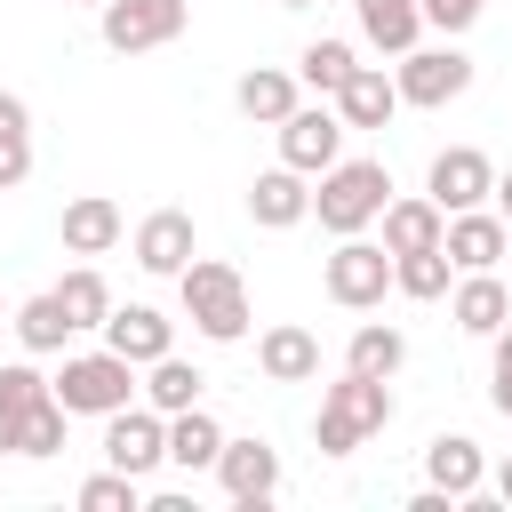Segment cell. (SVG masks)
Masks as SVG:
<instances>
[{
  "label": "cell",
  "instance_id": "obj_23",
  "mask_svg": "<svg viewBox=\"0 0 512 512\" xmlns=\"http://www.w3.org/2000/svg\"><path fill=\"white\" fill-rule=\"evenodd\" d=\"M232 104H240L256 128H280V120L296 112V72H280V64H256V72H240Z\"/></svg>",
  "mask_w": 512,
  "mask_h": 512
},
{
  "label": "cell",
  "instance_id": "obj_26",
  "mask_svg": "<svg viewBox=\"0 0 512 512\" xmlns=\"http://www.w3.org/2000/svg\"><path fill=\"white\" fill-rule=\"evenodd\" d=\"M8 328H16V344H24V352H64V344H72V320H64V304H56V288H40V296H24V304L8 312Z\"/></svg>",
  "mask_w": 512,
  "mask_h": 512
},
{
  "label": "cell",
  "instance_id": "obj_11",
  "mask_svg": "<svg viewBox=\"0 0 512 512\" xmlns=\"http://www.w3.org/2000/svg\"><path fill=\"white\" fill-rule=\"evenodd\" d=\"M424 192H432V200L456 216V208H480V200L496 192V168H488V152H480V144H448V152L432 160Z\"/></svg>",
  "mask_w": 512,
  "mask_h": 512
},
{
  "label": "cell",
  "instance_id": "obj_38",
  "mask_svg": "<svg viewBox=\"0 0 512 512\" xmlns=\"http://www.w3.org/2000/svg\"><path fill=\"white\" fill-rule=\"evenodd\" d=\"M496 200H504V216H512V168H504V176H496Z\"/></svg>",
  "mask_w": 512,
  "mask_h": 512
},
{
  "label": "cell",
  "instance_id": "obj_33",
  "mask_svg": "<svg viewBox=\"0 0 512 512\" xmlns=\"http://www.w3.org/2000/svg\"><path fill=\"white\" fill-rule=\"evenodd\" d=\"M64 424H72V416H64L56 392L32 400V416H24V432H16V456H56V448H64Z\"/></svg>",
  "mask_w": 512,
  "mask_h": 512
},
{
  "label": "cell",
  "instance_id": "obj_1",
  "mask_svg": "<svg viewBox=\"0 0 512 512\" xmlns=\"http://www.w3.org/2000/svg\"><path fill=\"white\" fill-rule=\"evenodd\" d=\"M176 288H184V320H192L208 344H240V336H248V280H240V264L192 256V264L176 272Z\"/></svg>",
  "mask_w": 512,
  "mask_h": 512
},
{
  "label": "cell",
  "instance_id": "obj_39",
  "mask_svg": "<svg viewBox=\"0 0 512 512\" xmlns=\"http://www.w3.org/2000/svg\"><path fill=\"white\" fill-rule=\"evenodd\" d=\"M504 256H512V216H504Z\"/></svg>",
  "mask_w": 512,
  "mask_h": 512
},
{
  "label": "cell",
  "instance_id": "obj_4",
  "mask_svg": "<svg viewBox=\"0 0 512 512\" xmlns=\"http://www.w3.org/2000/svg\"><path fill=\"white\" fill-rule=\"evenodd\" d=\"M48 392L64 400V416H112V408L136 400V360H120L112 344H104V352H72V360L48 376Z\"/></svg>",
  "mask_w": 512,
  "mask_h": 512
},
{
  "label": "cell",
  "instance_id": "obj_2",
  "mask_svg": "<svg viewBox=\"0 0 512 512\" xmlns=\"http://www.w3.org/2000/svg\"><path fill=\"white\" fill-rule=\"evenodd\" d=\"M392 424V384L384 376H336L328 392H320V416H312V440H320V456H352L368 432H384Z\"/></svg>",
  "mask_w": 512,
  "mask_h": 512
},
{
  "label": "cell",
  "instance_id": "obj_27",
  "mask_svg": "<svg viewBox=\"0 0 512 512\" xmlns=\"http://www.w3.org/2000/svg\"><path fill=\"white\" fill-rule=\"evenodd\" d=\"M200 384H208V376H200L192 360L160 352V360H144V384H136V392H144V400H152L160 416H176V408H192V400H200Z\"/></svg>",
  "mask_w": 512,
  "mask_h": 512
},
{
  "label": "cell",
  "instance_id": "obj_20",
  "mask_svg": "<svg viewBox=\"0 0 512 512\" xmlns=\"http://www.w3.org/2000/svg\"><path fill=\"white\" fill-rule=\"evenodd\" d=\"M384 248L392 256H408V248H440V232H448V208L432 200V192H416V200H384Z\"/></svg>",
  "mask_w": 512,
  "mask_h": 512
},
{
  "label": "cell",
  "instance_id": "obj_40",
  "mask_svg": "<svg viewBox=\"0 0 512 512\" xmlns=\"http://www.w3.org/2000/svg\"><path fill=\"white\" fill-rule=\"evenodd\" d=\"M280 8H312V0H280Z\"/></svg>",
  "mask_w": 512,
  "mask_h": 512
},
{
  "label": "cell",
  "instance_id": "obj_8",
  "mask_svg": "<svg viewBox=\"0 0 512 512\" xmlns=\"http://www.w3.org/2000/svg\"><path fill=\"white\" fill-rule=\"evenodd\" d=\"M392 88H400V104L440 112V104H456V96L472 88V56H464L456 40H448V48H408L400 72H392Z\"/></svg>",
  "mask_w": 512,
  "mask_h": 512
},
{
  "label": "cell",
  "instance_id": "obj_30",
  "mask_svg": "<svg viewBox=\"0 0 512 512\" xmlns=\"http://www.w3.org/2000/svg\"><path fill=\"white\" fill-rule=\"evenodd\" d=\"M56 304H64V320H72V336H80V328H104L112 288H104V272H96V264H72V272L56 280Z\"/></svg>",
  "mask_w": 512,
  "mask_h": 512
},
{
  "label": "cell",
  "instance_id": "obj_5",
  "mask_svg": "<svg viewBox=\"0 0 512 512\" xmlns=\"http://www.w3.org/2000/svg\"><path fill=\"white\" fill-rule=\"evenodd\" d=\"M320 288H328V304H344V312L384 304V288H392V248H384V240L344 232V240L328 248V264H320Z\"/></svg>",
  "mask_w": 512,
  "mask_h": 512
},
{
  "label": "cell",
  "instance_id": "obj_24",
  "mask_svg": "<svg viewBox=\"0 0 512 512\" xmlns=\"http://www.w3.org/2000/svg\"><path fill=\"white\" fill-rule=\"evenodd\" d=\"M352 8H360L368 48H384V56H408V48L424 40V8H416V0H352Z\"/></svg>",
  "mask_w": 512,
  "mask_h": 512
},
{
  "label": "cell",
  "instance_id": "obj_13",
  "mask_svg": "<svg viewBox=\"0 0 512 512\" xmlns=\"http://www.w3.org/2000/svg\"><path fill=\"white\" fill-rule=\"evenodd\" d=\"M328 104H336V120H344V128H392L400 88H392V72H384V64H352V72H344V88H336Z\"/></svg>",
  "mask_w": 512,
  "mask_h": 512
},
{
  "label": "cell",
  "instance_id": "obj_14",
  "mask_svg": "<svg viewBox=\"0 0 512 512\" xmlns=\"http://www.w3.org/2000/svg\"><path fill=\"white\" fill-rule=\"evenodd\" d=\"M104 344L120 352V360H160V352H176V320L168 312H152V304H112L104 312Z\"/></svg>",
  "mask_w": 512,
  "mask_h": 512
},
{
  "label": "cell",
  "instance_id": "obj_32",
  "mask_svg": "<svg viewBox=\"0 0 512 512\" xmlns=\"http://www.w3.org/2000/svg\"><path fill=\"white\" fill-rule=\"evenodd\" d=\"M352 64H360V56H352V40H328V32H320V40L296 56V88H312V96H336Z\"/></svg>",
  "mask_w": 512,
  "mask_h": 512
},
{
  "label": "cell",
  "instance_id": "obj_17",
  "mask_svg": "<svg viewBox=\"0 0 512 512\" xmlns=\"http://www.w3.org/2000/svg\"><path fill=\"white\" fill-rule=\"evenodd\" d=\"M440 248H448L456 272H496V256H504V216H488V208H456L448 232H440Z\"/></svg>",
  "mask_w": 512,
  "mask_h": 512
},
{
  "label": "cell",
  "instance_id": "obj_18",
  "mask_svg": "<svg viewBox=\"0 0 512 512\" xmlns=\"http://www.w3.org/2000/svg\"><path fill=\"white\" fill-rule=\"evenodd\" d=\"M256 368H264L272 384H312V376H320V336L296 328V320H280V328L256 336Z\"/></svg>",
  "mask_w": 512,
  "mask_h": 512
},
{
  "label": "cell",
  "instance_id": "obj_3",
  "mask_svg": "<svg viewBox=\"0 0 512 512\" xmlns=\"http://www.w3.org/2000/svg\"><path fill=\"white\" fill-rule=\"evenodd\" d=\"M384 200H392V176H384V160H336V168H320V192H312V216H320V232H368L376 216H384Z\"/></svg>",
  "mask_w": 512,
  "mask_h": 512
},
{
  "label": "cell",
  "instance_id": "obj_25",
  "mask_svg": "<svg viewBox=\"0 0 512 512\" xmlns=\"http://www.w3.org/2000/svg\"><path fill=\"white\" fill-rule=\"evenodd\" d=\"M400 360H408V336H400L392 320H360L352 344H344V368H352V376H384V384H392Z\"/></svg>",
  "mask_w": 512,
  "mask_h": 512
},
{
  "label": "cell",
  "instance_id": "obj_34",
  "mask_svg": "<svg viewBox=\"0 0 512 512\" xmlns=\"http://www.w3.org/2000/svg\"><path fill=\"white\" fill-rule=\"evenodd\" d=\"M144 504V480H128V472H96V480H80V512H136Z\"/></svg>",
  "mask_w": 512,
  "mask_h": 512
},
{
  "label": "cell",
  "instance_id": "obj_19",
  "mask_svg": "<svg viewBox=\"0 0 512 512\" xmlns=\"http://www.w3.org/2000/svg\"><path fill=\"white\" fill-rule=\"evenodd\" d=\"M120 232H128L120 200H104V192H80V200H64V256H104Z\"/></svg>",
  "mask_w": 512,
  "mask_h": 512
},
{
  "label": "cell",
  "instance_id": "obj_10",
  "mask_svg": "<svg viewBox=\"0 0 512 512\" xmlns=\"http://www.w3.org/2000/svg\"><path fill=\"white\" fill-rule=\"evenodd\" d=\"M216 480H224L232 504H256V512H264V504L280 496V448H272V440H232V432H224Z\"/></svg>",
  "mask_w": 512,
  "mask_h": 512
},
{
  "label": "cell",
  "instance_id": "obj_41",
  "mask_svg": "<svg viewBox=\"0 0 512 512\" xmlns=\"http://www.w3.org/2000/svg\"><path fill=\"white\" fill-rule=\"evenodd\" d=\"M0 328H8V312H0Z\"/></svg>",
  "mask_w": 512,
  "mask_h": 512
},
{
  "label": "cell",
  "instance_id": "obj_36",
  "mask_svg": "<svg viewBox=\"0 0 512 512\" xmlns=\"http://www.w3.org/2000/svg\"><path fill=\"white\" fill-rule=\"evenodd\" d=\"M488 344H496V368H488V408H496V416H512V320H504Z\"/></svg>",
  "mask_w": 512,
  "mask_h": 512
},
{
  "label": "cell",
  "instance_id": "obj_28",
  "mask_svg": "<svg viewBox=\"0 0 512 512\" xmlns=\"http://www.w3.org/2000/svg\"><path fill=\"white\" fill-rule=\"evenodd\" d=\"M32 400H48V376H40L32 360H16V368H0V456H16V432H24V416H32Z\"/></svg>",
  "mask_w": 512,
  "mask_h": 512
},
{
  "label": "cell",
  "instance_id": "obj_7",
  "mask_svg": "<svg viewBox=\"0 0 512 512\" xmlns=\"http://www.w3.org/2000/svg\"><path fill=\"white\" fill-rule=\"evenodd\" d=\"M184 24H192V0H104V48L112 56L168 48V40H184Z\"/></svg>",
  "mask_w": 512,
  "mask_h": 512
},
{
  "label": "cell",
  "instance_id": "obj_35",
  "mask_svg": "<svg viewBox=\"0 0 512 512\" xmlns=\"http://www.w3.org/2000/svg\"><path fill=\"white\" fill-rule=\"evenodd\" d=\"M416 8H424V24H432V32H448V40H456V32H472V24H480V8H488V0H416Z\"/></svg>",
  "mask_w": 512,
  "mask_h": 512
},
{
  "label": "cell",
  "instance_id": "obj_31",
  "mask_svg": "<svg viewBox=\"0 0 512 512\" xmlns=\"http://www.w3.org/2000/svg\"><path fill=\"white\" fill-rule=\"evenodd\" d=\"M448 280H456L448 248H408V256H392V288H400V296H416V304L448 296Z\"/></svg>",
  "mask_w": 512,
  "mask_h": 512
},
{
  "label": "cell",
  "instance_id": "obj_6",
  "mask_svg": "<svg viewBox=\"0 0 512 512\" xmlns=\"http://www.w3.org/2000/svg\"><path fill=\"white\" fill-rule=\"evenodd\" d=\"M104 464L128 472V480H152V472L168 464V416H160L152 400H144V408H136V400L112 408V416H104Z\"/></svg>",
  "mask_w": 512,
  "mask_h": 512
},
{
  "label": "cell",
  "instance_id": "obj_21",
  "mask_svg": "<svg viewBox=\"0 0 512 512\" xmlns=\"http://www.w3.org/2000/svg\"><path fill=\"white\" fill-rule=\"evenodd\" d=\"M448 320H456L464 336H496V328L512 320L504 280H496V272H464V280H456V296H448Z\"/></svg>",
  "mask_w": 512,
  "mask_h": 512
},
{
  "label": "cell",
  "instance_id": "obj_29",
  "mask_svg": "<svg viewBox=\"0 0 512 512\" xmlns=\"http://www.w3.org/2000/svg\"><path fill=\"white\" fill-rule=\"evenodd\" d=\"M32 176V104L0 88V192H16Z\"/></svg>",
  "mask_w": 512,
  "mask_h": 512
},
{
  "label": "cell",
  "instance_id": "obj_9",
  "mask_svg": "<svg viewBox=\"0 0 512 512\" xmlns=\"http://www.w3.org/2000/svg\"><path fill=\"white\" fill-rule=\"evenodd\" d=\"M280 160H288L296 176H320V168L344 160V120H336L328 96H320V104H296V112L280 120Z\"/></svg>",
  "mask_w": 512,
  "mask_h": 512
},
{
  "label": "cell",
  "instance_id": "obj_15",
  "mask_svg": "<svg viewBox=\"0 0 512 512\" xmlns=\"http://www.w3.org/2000/svg\"><path fill=\"white\" fill-rule=\"evenodd\" d=\"M424 480H432L448 504L480 496V480H488V456H480V440H472V432H440V440L424 448Z\"/></svg>",
  "mask_w": 512,
  "mask_h": 512
},
{
  "label": "cell",
  "instance_id": "obj_16",
  "mask_svg": "<svg viewBox=\"0 0 512 512\" xmlns=\"http://www.w3.org/2000/svg\"><path fill=\"white\" fill-rule=\"evenodd\" d=\"M248 216H256L264 232H296V224L312 216V184L280 160V168H264V176L248 184Z\"/></svg>",
  "mask_w": 512,
  "mask_h": 512
},
{
  "label": "cell",
  "instance_id": "obj_22",
  "mask_svg": "<svg viewBox=\"0 0 512 512\" xmlns=\"http://www.w3.org/2000/svg\"><path fill=\"white\" fill-rule=\"evenodd\" d=\"M216 448H224V424H216L200 400L168 416V464H176V472H216Z\"/></svg>",
  "mask_w": 512,
  "mask_h": 512
},
{
  "label": "cell",
  "instance_id": "obj_37",
  "mask_svg": "<svg viewBox=\"0 0 512 512\" xmlns=\"http://www.w3.org/2000/svg\"><path fill=\"white\" fill-rule=\"evenodd\" d=\"M496 496H504V504H512V456H504V464H496Z\"/></svg>",
  "mask_w": 512,
  "mask_h": 512
},
{
  "label": "cell",
  "instance_id": "obj_12",
  "mask_svg": "<svg viewBox=\"0 0 512 512\" xmlns=\"http://www.w3.org/2000/svg\"><path fill=\"white\" fill-rule=\"evenodd\" d=\"M192 256H200V232H192V216H184V208H152V216L136 224V264H144V272L176 280Z\"/></svg>",
  "mask_w": 512,
  "mask_h": 512
}]
</instances>
